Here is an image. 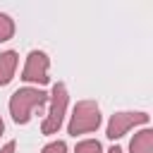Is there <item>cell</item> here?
<instances>
[{"mask_svg":"<svg viewBox=\"0 0 153 153\" xmlns=\"http://www.w3.org/2000/svg\"><path fill=\"white\" fill-rule=\"evenodd\" d=\"M48 100V93L41 91V88H31V86H24V88H17L10 98V115L17 124H26L33 115V110L43 108Z\"/></svg>","mask_w":153,"mask_h":153,"instance_id":"1","label":"cell"},{"mask_svg":"<svg viewBox=\"0 0 153 153\" xmlns=\"http://www.w3.org/2000/svg\"><path fill=\"white\" fill-rule=\"evenodd\" d=\"M100 127V108L96 100H79L72 110L67 131L72 136L76 134H86V131H96Z\"/></svg>","mask_w":153,"mask_h":153,"instance_id":"2","label":"cell"},{"mask_svg":"<svg viewBox=\"0 0 153 153\" xmlns=\"http://www.w3.org/2000/svg\"><path fill=\"white\" fill-rule=\"evenodd\" d=\"M67 86L62 81H57L53 86V93H50V110L41 124V131L43 134H55L60 127H62V120H65V112H67Z\"/></svg>","mask_w":153,"mask_h":153,"instance_id":"3","label":"cell"},{"mask_svg":"<svg viewBox=\"0 0 153 153\" xmlns=\"http://www.w3.org/2000/svg\"><path fill=\"white\" fill-rule=\"evenodd\" d=\"M48 67H50V60L43 50H31L26 55V65L22 69V79L26 84H48L50 76H48Z\"/></svg>","mask_w":153,"mask_h":153,"instance_id":"4","label":"cell"},{"mask_svg":"<svg viewBox=\"0 0 153 153\" xmlns=\"http://www.w3.org/2000/svg\"><path fill=\"white\" fill-rule=\"evenodd\" d=\"M148 117H151L148 112H115V115L110 117V122H108L105 136L115 141V139L124 136L131 127H136V124H146Z\"/></svg>","mask_w":153,"mask_h":153,"instance_id":"5","label":"cell"},{"mask_svg":"<svg viewBox=\"0 0 153 153\" xmlns=\"http://www.w3.org/2000/svg\"><path fill=\"white\" fill-rule=\"evenodd\" d=\"M14 69H17V53L14 50L0 53V86H7L12 81Z\"/></svg>","mask_w":153,"mask_h":153,"instance_id":"6","label":"cell"},{"mask_svg":"<svg viewBox=\"0 0 153 153\" xmlns=\"http://www.w3.org/2000/svg\"><path fill=\"white\" fill-rule=\"evenodd\" d=\"M131 153H153V129H141L129 141Z\"/></svg>","mask_w":153,"mask_h":153,"instance_id":"7","label":"cell"},{"mask_svg":"<svg viewBox=\"0 0 153 153\" xmlns=\"http://www.w3.org/2000/svg\"><path fill=\"white\" fill-rule=\"evenodd\" d=\"M12 36H14V22H12V17H10V14L0 12V43L10 41Z\"/></svg>","mask_w":153,"mask_h":153,"instance_id":"8","label":"cell"},{"mask_svg":"<svg viewBox=\"0 0 153 153\" xmlns=\"http://www.w3.org/2000/svg\"><path fill=\"white\" fill-rule=\"evenodd\" d=\"M74 153H103V146H100V141H96V139H84V141L76 143Z\"/></svg>","mask_w":153,"mask_h":153,"instance_id":"9","label":"cell"},{"mask_svg":"<svg viewBox=\"0 0 153 153\" xmlns=\"http://www.w3.org/2000/svg\"><path fill=\"white\" fill-rule=\"evenodd\" d=\"M41 153H67V143L65 141H50L48 146H43Z\"/></svg>","mask_w":153,"mask_h":153,"instance_id":"10","label":"cell"},{"mask_svg":"<svg viewBox=\"0 0 153 153\" xmlns=\"http://www.w3.org/2000/svg\"><path fill=\"white\" fill-rule=\"evenodd\" d=\"M14 148H17V143H14V141H7V143L0 148V153H14Z\"/></svg>","mask_w":153,"mask_h":153,"instance_id":"11","label":"cell"},{"mask_svg":"<svg viewBox=\"0 0 153 153\" xmlns=\"http://www.w3.org/2000/svg\"><path fill=\"white\" fill-rule=\"evenodd\" d=\"M108 153H122V148H120V146H112V148H110Z\"/></svg>","mask_w":153,"mask_h":153,"instance_id":"12","label":"cell"},{"mask_svg":"<svg viewBox=\"0 0 153 153\" xmlns=\"http://www.w3.org/2000/svg\"><path fill=\"white\" fill-rule=\"evenodd\" d=\"M5 131V122H2V117H0V134Z\"/></svg>","mask_w":153,"mask_h":153,"instance_id":"13","label":"cell"}]
</instances>
